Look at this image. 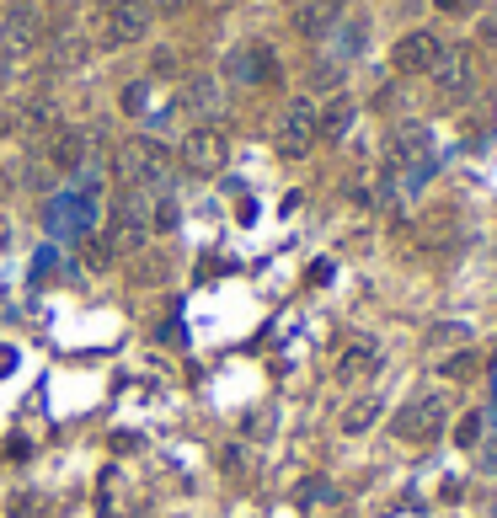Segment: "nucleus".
<instances>
[{"label":"nucleus","instance_id":"1","mask_svg":"<svg viewBox=\"0 0 497 518\" xmlns=\"http://www.w3.org/2000/svg\"><path fill=\"white\" fill-rule=\"evenodd\" d=\"M118 171L129 182V193H166L172 187V155L155 145V139H129L118 150Z\"/></svg>","mask_w":497,"mask_h":518},{"label":"nucleus","instance_id":"2","mask_svg":"<svg viewBox=\"0 0 497 518\" xmlns=\"http://www.w3.org/2000/svg\"><path fill=\"white\" fill-rule=\"evenodd\" d=\"M444 417H449V406L439 396H417V401H407L396 412L391 433L401 438V444H433V438L444 433Z\"/></svg>","mask_w":497,"mask_h":518},{"label":"nucleus","instance_id":"3","mask_svg":"<svg viewBox=\"0 0 497 518\" xmlns=\"http://www.w3.org/2000/svg\"><path fill=\"white\" fill-rule=\"evenodd\" d=\"M385 161L412 171V177H428L433 171V139H428L423 123H401V129L385 139Z\"/></svg>","mask_w":497,"mask_h":518},{"label":"nucleus","instance_id":"4","mask_svg":"<svg viewBox=\"0 0 497 518\" xmlns=\"http://www.w3.org/2000/svg\"><path fill=\"white\" fill-rule=\"evenodd\" d=\"M150 0H107L102 6V43H134L150 33Z\"/></svg>","mask_w":497,"mask_h":518},{"label":"nucleus","instance_id":"5","mask_svg":"<svg viewBox=\"0 0 497 518\" xmlns=\"http://www.w3.org/2000/svg\"><path fill=\"white\" fill-rule=\"evenodd\" d=\"M273 145H278V155H305L310 145H316V107L310 102H289L284 113H278V123H273Z\"/></svg>","mask_w":497,"mask_h":518},{"label":"nucleus","instance_id":"6","mask_svg":"<svg viewBox=\"0 0 497 518\" xmlns=\"http://www.w3.org/2000/svg\"><path fill=\"white\" fill-rule=\"evenodd\" d=\"M230 161V145L220 129H193L188 139H182V166L198 171V177H209V171H220Z\"/></svg>","mask_w":497,"mask_h":518},{"label":"nucleus","instance_id":"7","mask_svg":"<svg viewBox=\"0 0 497 518\" xmlns=\"http://www.w3.org/2000/svg\"><path fill=\"white\" fill-rule=\"evenodd\" d=\"M428 75H433V86H439V97H444V102L471 97V54H465V49H444V54H439V65H433Z\"/></svg>","mask_w":497,"mask_h":518},{"label":"nucleus","instance_id":"8","mask_svg":"<svg viewBox=\"0 0 497 518\" xmlns=\"http://www.w3.org/2000/svg\"><path fill=\"white\" fill-rule=\"evenodd\" d=\"M439 54H444V43L433 38V33H407L396 43V54H391V65L401 75H428L433 65H439Z\"/></svg>","mask_w":497,"mask_h":518},{"label":"nucleus","instance_id":"9","mask_svg":"<svg viewBox=\"0 0 497 518\" xmlns=\"http://www.w3.org/2000/svg\"><path fill=\"white\" fill-rule=\"evenodd\" d=\"M375 369H380V342H369V337L348 342L343 358H337V380H343V385H359V380H369Z\"/></svg>","mask_w":497,"mask_h":518},{"label":"nucleus","instance_id":"10","mask_svg":"<svg viewBox=\"0 0 497 518\" xmlns=\"http://www.w3.org/2000/svg\"><path fill=\"white\" fill-rule=\"evenodd\" d=\"M230 75H236V81H252V86H273L278 81L273 49H236L230 54Z\"/></svg>","mask_w":497,"mask_h":518},{"label":"nucleus","instance_id":"11","mask_svg":"<svg viewBox=\"0 0 497 518\" xmlns=\"http://www.w3.org/2000/svg\"><path fill=\"white\" fill-rule=\"evenodd\" d=\"M86 145H91V139H86L81 129H59V134L49 139V161H54L59 171H81V166H86Z\"/></svg>","mask_w":497,"mask_h":518},{"label":"nucleus","instance_id":"12","mask_svg":"<svg viewBox=\"0 0 497 518\" xmlns=\"http://www.w3.org/2000/svg\"><path fill=\"white\" fill-rule=\"evenodd\" d=\"M337 17H343V6H337V0H316V6H305L300 17H294V27H300L305 38H326L337 27Z\"/></svg>","mask_w":497,"mask_h":518},{"label":"nucleus","instance_id":"13","mask_svg":"<svg viewBox=\"0 0 497 518\" xmlns=\"http://www.w3.org/2000/svg\"><path fill=\"white\" fill-rule=\"evenodd\" d=\"M86 225H91L86 198H54L49 203V230H86Z\"/></svg>","mask_w":497,"mask_h":518},{"label":"nucleus","instance_id":"14","mask_svg":"<svg viewBox=\"0 0 497 518\" xmlns=\"http://www.w3.org/2000/svg\"><path fill=\"white\" fill-rule=\"evenodd\" d=\"M348 129H353V102H348V97H337V102L316 118V139H332V145H337V139H343Z\"/></svg>","mask_w":497,"mask_h":518},{"label":"nucleus","instance_id":"15","mask_svg":"<svg viewBox=\"0 0 497 518\" xmlns=\"http://www.w3.org/2000/svg\"><path fill=\"white\" fill-rule=\"evenodd\" d=\"M33 17H27V6H17V11H11V17H6V27H0V43H6V49L11 54H22V49H33Z\"/></svg>","mask_w":497,"mask_h":518},{"label":"nucleus","instance_id":"16","mask_svg":"<svg viewBox=\"0 0 497 518\" xmlns=\"http://www.w3.org/2000/svg\"><path fill=\"white\" fill-rule=\"evenodd\" d=\"M375 417H380V401H375V396L353 401L348 412H343V433H364V428H369V422H375Z\"/></svg>","mask_w":497,"mask_h":518},{"label":"nucleus","instance_id":"17","mask_svg":"<svg viewBox=\"0 0 497 518\" xmlns=\"http://www.w3.org/2000/svg\"><path fill=\"white\" fill-rule=\"evenodd\" d=\"M214 97H220V91H214V81H204V75H198V81H188V97H182V102H188L193 113H209Z\"/></svg>","mask_w":497,"mask_h":518},{"label":"nucleus","instance_id":"18","mask_svg":"<svg viewBox=\"0 0 497 518\" xmlns=\"http://www.w3.org/2000/svg\"><path fill=\"white\" fill-rule=\"evenodd\" d=\"M129 278H134V284H161V278H166V257H145V262H134Z\"/></svg>","mask_w":497,"mask_h":518},{"label":"nucleus","instance_id":"19","mask_svg":"<svg viewBox=\"0 0 497 518\" xmlns=\"http://www.w3.org/2000/svg\"><path fill=\"white\" fill-rule=\"evenodd\" d=\"M145 107H150V81L123 86V113H145Z\"/></svg>","mask_w":497,"mask_h":518},{"label":"nucleus","instance_id":"20","mask_svg":"<svg viewBox=\"0 0 497 518\" xmlns=\"http://www.w3.org/2000/svg\"><path fill=\"white\" fill-rule=\"evenodd\" d=\"M455 438H460V449H471V444H476V438H481V417L471 412V417H465V422H460V428H455Z\"/></svg>","mask_w":497,"mask_h":518},{"label":"nucleus","instance_id":"21","mask_svg":"<svg viewBox=\"0 0 497 518\" xmlns=\"http://www.w3.org/2000/svg\"><path fill=\"white\" fill-rule=\"evenodd\" d=\"M471 369H476V358H471V353H460V358H449V364H444V374H449V380H465Z\"/></svg>","mask_w":497,"mask_h":518},{"label":"nucleus","instance_id":"22","mask_svg":"<svg viewBox=\"0 0 497 518\" xmlns=\"http://www.w3.org/2000/svg\"><path fill=\"white\" fill-rule=\"evenodd\" d=\"M433 6H439V11H449V17H460V11H471L476 0H433Z\"/></svg>","mask_w":497,"mask_h":518},{"label":"nucleus","instance_id":"23","mask_svg":"<svg viewBox=\"0 0 497 518\" xmlns=\"http://www.w3.org/2000/svg\"><path fill=\"white\" fill-rule=\"evenodd\" d=\"M316 497H326V481H305L300 486V502H316Z\"/></svg>","mask_w":497,"mask_h":518},{"label":"nucleus","instance_id":"24","mask_svg":"<svg viewBox=\"0 0 497 518\" xmlns=\"http://www.w3.org/2000/svg\"><path fill=\"white\" fill-rule=\"evenodd\" d=\"M17 369V348H0V374H11Z\"/></svg>","mask_w":497,"mask_h":518},{"label":"nucleus","instance_id":"25","mask_svg":"<svg viewBox=\"0 0 497 518\" xmlns=\"http://www.w3.org/2000/svg\"><path fill=\"white\" fill-rule=\"evenodd\" d=\"M182 6H188V0H161V11H182Z\"/></svg>","mask_w":497,"mask_h":518},{"label":"nucleus","instance_id":"26","mask_svg":"<svg viewBox=\"0 0 497 518\" xmlns=\"http://www.w3.org/2000/svg\"><path fill=\"white\" fill-rule=\"evenodd\" d=\"M0 129H6V118H0Z\"/></svg>","mask_w":497,"mask_h":518}]
</instances>
